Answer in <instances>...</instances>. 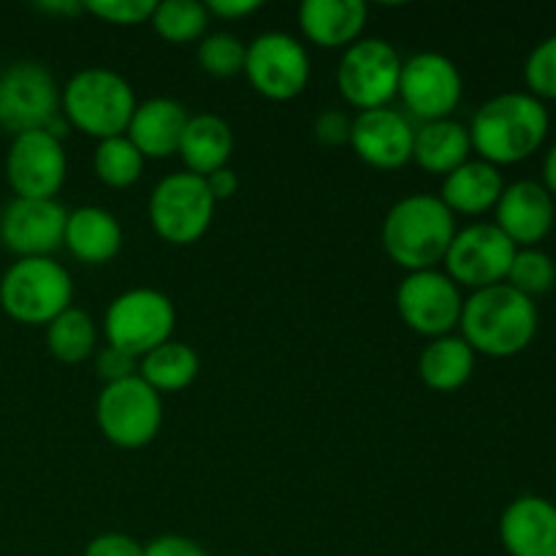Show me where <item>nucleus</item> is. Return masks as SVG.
Here are the masks:
<instances>
[{
	"mask_svg": "<svg viewBox=\"0 0 556 556\" xmlns=\"http://www.w3.org/2000/svg\"><path fill=\"white\" fill-rule=\"evenodd\" d=\"M552 117L541 98L508 90L478 106L470 123L472 150L492 166H510L535 155L546 141Z\"/></svg>",
	"mask_w": 556,
	"mask_h": 556,
	"instance_id": "obj_1",
	"label": "nucleus"
},
{
	"mask_svg": "<svg viewBox=\"0 0 556 556\" xmlns=\"http://www.w3.org/2000/svg\"><path fill=\"white\" fill-rule=\"evenodd\" d=\"M535 299L525 296L508 282L472 291L462 304V340L476 353L492 358H510L527 351L538 334Z\"/></svg>",
	"mask_w": 556,
	"mask_h": 556,
	"instance_id": "obj_2",
	"label": "nucleus"
},
{
	"mask_svg": "<svg viewBox=\"0 0 556 556\" xmlns=\"http://www.w3.org/2000/svg\"><path fill=\"white\" fill-rule=\"evenodd\" d=\"M456 233V220L440 195L413 193L396 201L383 220V250L405 271L438 269Z\"/></svg>",
	"mask_w": 556,
	"mask_h": 556,
	"instance_id": "obj_3",
	"label": "nucleus"
},
{
	"mask_svg": "<svg viewBox=\"0 0 556 556\" xmlns=\"http://www.w3.org/2000/svg\"><path fill=\"white\" fill-rule=\"evenodd\" d=\"M136 92L125 76L109 68H81L60 92V112L71 128L103 141L128 130Z\"/></svg>",
	"mask_w": 556,
	"mask_h": 556,
	"instance_id": "obj_4",
	"label": "nucleus"
},
{
	"mask_svg": "<svg viewBox=\"0 0 556 556\" xmlns=\"http://www.w3.org/2000/svg\"><path fill=\"white\" fill-rule=\"evenodd\" d=\"M74 302V280L52 255L16 258L0 280V307L27 326H47Z\"/></svg>",
	"mask_w": 556,
	"mask_h": 556,
	"instance_id": "obj_5",
	"label": "nucleus"
},
{
	"mask_svg": "<svg viewBox=\"0 0 556 556\" xmlns=\"http://www.w3.org/2000/svg\"><path fill=\"white\" fill-rule=\"evenodd\" d=\"M217 201L206 179L190 172H174L152 188L147 215L157 237L168 244H193L210 231Z\"/></svg>",
	"mask_w": 556,
	"mask_h": 556,
	"instance_id": "obj_6",
	"label": "nucleus"
},
{
	"mask_svg": "<svg viewBox=\"0 0 556 556\" xmlns=\"http://www.w3.org/2000/svg\"><path fill=\"white\" fill-rule=\"evenodd\" d=\"M177 309L172 299L155 288H130L112 299L103 315L106 345L141 358L172 340Z\"/></svg>",
	"mask_w": 556,
	"mask_h": 556,
	"instance_id": "obj_7",
	"label": "nucleus"
},
{
	"mask_svg": "<svg viewBox=\"0 0 556 556\" xmlns=\"http://www.w3.org/2000/svg\"><path fill=\"white\" fill-rule=\"evenodd\" d=\"M96 421L103 438L125 451L150 445L163 427V400L139 375L103 386L96 402Z\"/></svg>",
	"mask_w": 556,
	"mask_h": 556,
	"instance_id": "obj_8",
	"label": "nucleus"
},
{
	"mask_svg": "<svg viewBox=\"0 0 556 556\" xmlns=\"http://www.w3.org/2000/svg\"><path fill=\"white\" fill-rule=\"evenodd\" d=\"M400 52L383 38H358L342 52L337 65L340 96L362 112L389 106L400 92Z\"/></svg>",
	"mask_w": 556,
	"mask_h": 556,
	"instance_id": "obj_9",
	"label": "nucleus"
},
{
	"mask_svg": "<svg viewBox=\"0 0 556 556\" xmlns=\"http://www.w3.org/2000/svg\"><path fill=\"white\" fill-rule=\"evenodd\" d=\"M60 114L52 71L36 60H16L0 76V128L11 136L43 130Z\"/></svg>",
	"mask_w": 556,
	"mask_h": 556,
	"instance_id": "obj_10",
	"label": "nucleus"
},
{
	"mask_svg": "<svg viewBox=\"0 0 556 556\" xmlns=\"http://www.w3.org/2000/svg\"><path fill=\"white\" fill-rule=\"evenodd\" d=\"M242 74L269 101H291L309 81V54L291 33H261L248 43Z\"/></svg>",
	"mask_w": 556,
	"mask_h": 556,
	"instance_id": "obj_11",
	"label": "nucleus"
},
{
	"mask_svg": "<svg viewBox=\"0 0 556 556\" xmlns=\"http://www.w3.org/2000/svg\"><path fill=\"white\" fill-rule=\"evenodd\" d=\"M516 250L519 248L494 223H472L451 239L443 258L445 275L470 291L500 286L508 277Z\"/></svg>",
	"mask_w": 556,
	"mask_h": 556,
	"instance_id": "obj_12",
	"label": "nucleus"
},
{
	"mask_svg": "<svg viewBox=\"0 0 556 556\" xmlns=\"http://www.w3.org/2000/svg\"><path fill=\"white\" fill-rule=\"evenodd\" d=\"M459 286L440 269L407 271L405 280L396 288V313L405 320L407 329L416 334L438 340L454 334L462 318Z\"/></svg>",
	"mask_w": 556,
	"mask_h": 556,
	"instance_id": "obj_13",
	"label": "nucleus"
},
{
	"mask_svg": "<svg viewBox=\"0 0 556 556\" xmlns=\"http://www.w3.org/2000/svg\"><path fill=\"white\" fill-rule=\"evenodd\" d=\"M465 81L459 68L443 52H416L413 58L402 60L400 92L407 112L421 123H434L454 114L459 106Z\"/></svg>",
	"mask_w": 556,
	"mask_h": 556,
	"instance_id": "obj_14",
	"label": "nucleus"
},
{
	"mask_svg": "<svg viewBox=\"0 0 556 556\" xmlns=\"http://www.w3.org/2000/svg\"><path fill=\"white\" fill-rule=\"evenodd\" d=\"M68 157L63 141L47 130L14 136L5 155V179L16 199H54L65 185Z\"/></svg>",
	"mask_w": 556,
	"mask_h": 556,
	"instance_id": "obj_15",
	"label": "nucleus"
},
{
	"mask_svg": "<svg viewBox=\"0 0 556 556\" xmlns=\"http://www.w3.org/2000/svg\"><path fill=\"white\" fill-rule=\"evenodd\" d=\"M68 210L58 199H11L0 210V244L20 258H47L63 248Z\"/></svg>",
	"mask_w": 556,
	"mask_h": 556,
	"instance_id": "obj_16",
	"label": "nucleus"
},
{
	"mask_svg": "<svg viewBox=\"0 0 556 556\" xmlns=\"http://www.w3.org/2000/svg\"><path fill=\"white\" fill-rule=\"evenodd\" d=\"M413 136L416 128L402 112L389 106L369 109L353 117L351 147L367 166L394 172L413 161Z\"/></svg>",
	"mask_w": 556,
	"mask_h": 556,
	"instance_id": "obj_17",
	"label": "nucleus"
},
{
	"mask_svg": "<svg viewBox=\"0 0 556 556\" xmlns=\"http://www.w3.org/2000/svg\"><path fill=\"white\" fill-rule=\"evenodd\" d=\"M497 220L494 226L516 244V248H538L552 233L556 204L546 185L538 179H516L505 185L500 195Z\"/></svg>",
	"mask_w": 556,
	"mask_h": 556,
	"instance_id": "obj_18",
	"label": "nucleus"
},
{
	"mask_svg": "<svg viewBox=\"0 0 556 556\" xmlns=\"http://www.w3.org/2000/svg\"><path fill=\"white\" fill-rule=\"evenodd\" d=\"M500 541L510 556H556V505L541 494L510 500L500 516Z\"/></svg>",
	"mask_w": 556,
	"mask_h": 556,
	"instance_id": "obj_19",
	"label": "nucleus"
},
{
	"mask_svg": "<svg viewBox=\"0 0 556 556\" xmlns=\"http://www.w3.org/2000/svg\"><path fill=\"white\" fill-rule=\"evenodd\" d=\"M188 119V109L174 98H147V101L136 103L125 136L134 141L144 161H161V157L174 155L179 150V139H182Z\"/></svg>",
	"mask_w": 556,
	"mask_h": 556,
	"instance_id": "obj_20",
	"label": "nucleus"
},
{
	"mask_svg": "<svg viewBox=\"0 0 556 556\" xmlns=\"http://www.w3.org/2000/svg\"><path fill=\"white\" fill-rule=\"evenodd\" d=\"M369 9L362 0H304L299 27L320 49H348L362 38Z\"/></svg>",
	"mask_w": 556,
	"mask_h": 556,
	"instance_id": "obj_21",
	"label": "nucleus"
},
{
	"mask_svg": "<svg viewBox=\"0 0 556 556\" xmlns=\"http://www.w3.org/2000/svg\"><path fill=\"white\" fill-rule=\"evenodd\" d=\"M63 248L81 264H109L123 250V226L103 206H79L65 217Z\"/></svg>",
	"mask_w": 556,
	"mask_h": 556,
	"instance_id": "obj_22",
	"label": "nucleus"
},
{
	"mask_svg": "<svg viewBox=\"0 0 556 556\" xmlns=\"http://www.w3.org/2000/svg\"><path fill=\"white\" fill-rule=\"evenodd\" d=\"M503 190L505 182L500 168L481 157H470L459 168L445 174L440 201L448 206L451 215H483L497 206Z\"/></svg>",
	"mask_w": 556,
	"mask_h": 556,
	"instance_id": "obj_23",
	"label": "nucleus"
},
{
	"mask_svg": "<svg viewBox=\"0 0 556 556\" xmlns=\"http://www.w3.org/2000/svg\"><path fill=\"white\" fill-rule=\"evenodd\" d=\"M177 155L182 157L185 172L210 177L217 168H226L233 155V130L217 114H190L179 139Z\"/></svg>",
	"mask_w": 556,
	"mask_h": 556,
	"instance_id": "obj_24",
	"label": "nucleus"
},
{
	"mask_svg": "<svg viewBox=\"0 0 556 556\" xmlns=\"http://www.w3.org/2000/svg\"><path fill=\"white\" fill-rule=\"evenodd\" d=\"M470 130L459 119H434L421 123L413 136V161L429 174H451L462 163L470 161Z\"/></svg>",
	"mask_w": 556,
	"mask_h": 556,
	"instance_id": "obj_25",
	"label": "nucleus"
},
{
	"mask_svg": "<svg viewBox=\"0 0 556 556\" xmlns=\"http://www.w3.org/2000/svg\"><path fill=\"white\" fill-rule=\"evenodd\" d=\"M476 372V351L462 340V334H445L429 340L418 356V375L424 383L440 394H451L467 386Z\"/></svg>",
	"mask_w": 556,
	"mask_h": 556,
	"instance_id": "obj_26",
	"label": "nucleus"
},
{
	"mask_svg": "<svg viewBox=\"0 0 556 556\" xmlns=\"http://www.w3.org/2000/svg\"><path fill=\"white\" fill-rule=\"evenodd\" d=\"M199 356L190 345L168 340L139 358V378L157 394H177L199 378Z\"/></svg>",
	"mask_w": 556,
	"mask_h": 556,
	"instance_id": "obj_27",
	"label": "nucleus"
},
{
	"mask_svg": "<svg viewBox=\"0 0 556 556\" xmlns=\"http://www.w3.org/2000/svg\"><path fill=\"white\" fill-rule=\"evenodd\" d=\"M98 329L96 320L85 309L71 304L65 313H60L52 324H47V348L58 362L79 364L96 353Z\"/></svg>",
	"mask_w": 556,
	"mask_h": 556,
	"instance_id": "obj_28",
	"label": "nucleus"
},
{
	"mask_svg": "<svg viewBox=\"0 0 556 556\" xmlns=\"http://www.w3.org/2000/svg\"><path fill=\"white\" fill-rule=\"evenodd\" d=\"M144 155L134 147L128 136H112V139L98 141L92 152V172L109 188H130L144 174Z\"/></svg>",
	"mask_w": 556,
	"mask_h": 556,
	"instance_id": "obj_29",
	"label": "nucleus"
},
{
	"mask_svg": "<svg viewBox=\"0 0 556 556\" xmlns=\"http://www.w3.org/2000/svg\"><path fill=\"white\" fill-rule=\"evenodd\" d=\"M157 36L168 43L199 41L210 22V11L199 0H163L150 16Z\"/></svg>",
	"mask_w": 556,
	"mask_h": 556,
	"instance_id": "obj_30",
	"label": "nucleus"
},
{
	"mask_svg": "<svg viewBox=\"0 0 556 556\" xmlns=\"http://www.w3.org/2000/svg\"><path fill=\"white\" fill-rule=\"evenodd\" d=\"M505 282L530 299L541 296V293L552 291L556 282L554 258L541 248H519Z\"/></svg>",
	"mask_w": 556,
	"mask_h": 556,
	"instance_id": "obj_31",
	"label": "nucleus"
},
{
	"mask_svg": "<svg viewBox=\"0 0 556 556\" xmlns=\"http://www.w3.org/2000/svg\"><path fill=\"white\" fill-rule=\"evenodd\" d=\"M244 54H248V47L233 33H210L199 43V65L217 79L242 74Z\"/></svg>",
	"mask_w": 556,
	"mask_h": 556,
	"instance_id": "obj_32",
	"label": "nucleus"
},
{
	"mask_svg": "<svg viewBox=\"0 0 556 556\" xmlns=\"http://www.w3.org/2000/svg\"><path fill=\"white\" fill-rule=\"evenodd\" d=\"M525 81L530 96L556 101V33L532 47L525 60Z\"/></svg>",
	"mask_w": 556,
	"mask_h": 556,
	"instance_id": "obj_33",
	"label": "nucleus"
},
{
	"mask_svg": "<svg viewBox=\"0 0 556 556\" xmlns=\"http://www.w3.org/2000/svg\"><path fill=\"white\" fill-rule=\"evenodd\" d=\"M85 11L109 22V25L134 27L141 25V22H150L152 11H155V0H87Z\"/></svg>",
	"mask_w": 556,
	"mask_h": 556,
	"instance_id": "obj_34",
	"label": "nucleus"
},
{
	"mask_svg": "<svg viewBox=\"0 0 556 556\" xmlns=\"http://www.w3.org/2000/svg\"><path fill=\"white\" fill-rule=\"evenodd\" d=\"M96 372L106 386L119 383V380H128L134 375H139V358L119 351V348L106 345L96 353Z\"/></svg>",
	"mask_w": 556,
	"mask_h": 556,
	"instance_id": "obj_35",
	"label": "nucleus"
},
{
	"mask_svg": "<svg viewBox=\"0 0 556 556\" xmlns=\"http://www.w3.org/2000/svg\"><path fill=\"white\" fill-rule=\"evenodd\" d=\"M351 128L353 119L348 117L345 112H340V109H326V112H320L318 117H315V139H318L320 144H351Z\"/></svg>",
	"mask_w": 556,
	"mask_h": 556,
	"instance_id": "obj_36",
	"label": "nucleus"
},
{
	"mask_svg": "<svg viewBox=\"0 0 556 556\" xmlns=\"http://www.w3.org/2000/svg\"><path fill=\"white\" fill-rule=\"evenodd\" d=\"M85 556H144V546L123 532H103L87 543Z\"/></svg>",
	"mask_w": 556,
	"mask_h": 556,
	"instance_id": "obj_37",
	"label": "nucleus"
},
{
	"mask_svg": "<svg viewBox=\"0 0 556 556\" xmlns=\"http://www.w3.org/2000/svg\"><path fill=\"white\" fill-rule=\"evenodd\" d=\"M144 556H210L195 541L182 535H161L144 546Z\"/></svg>",
	"mask_w": 556,
	"mask_h": 556,
	"instance_id": "obj_38",
	"label": "nucleus"
},
{
	"mask_svg": "<svg viewBox=\"0 0 556 556\" xmlns=\"http://www.w3.org/2000/svg\"><path fill=\"white\" fill-rule=\"evenodd\" d=\"M206 11L212 16H220V20H244V16L255 14L261 9L258 0H210L204 3Z\"/></svg>",
	"mask_w": 556,
	"mask_h": 556,
	"instance_id": "obj_39",
	"label": "nucleus"
},
{
	"mask_svg": "<svg viewBox=\"0 0 556 556\" xmlns=\"http://www.w3.org/2000/svg\"><path fill=\"white\" fill-rule=\"evenodd\" d=\"M204 179H206V188H210L212 199H215V201L231 199V195L237 193V188H239L237 174H233L228 166L226 168H217V172H212L210 177H204Z\"/></svg>",
	"mask_w": 556,
	"mask_h": 556,
	"instance_id": "obj_40",
	"label": "nucleus"
},
{
	"mask_svg": "<svg viewBox=\"0 0 556 556\" xmlns=\"http://www.w3.org/2000/svg\"><path fill=\"white\" fill-rule=\"evenodd\" d=\"M36 9L43 11V14L76 16L85 11V3H79V0H41V3H36Z\"/></svg>",
	"mask_w": 556,
	"mask_h": 556,
	"instance_id": "obj_41",
	"label": "nucleus"
},
{
	"mask_svg": "<svg viewBox=\"0 0 556 556\" xmlns=\"http://www.w3.org/2000/svg\"><path fill=\"white\" fill-rule=\"evenodd\" d=\"M543 185L552 195H556V141L548 147L546 157H543Z\"/></svg>",
	"mask_w": 556,
	"mask_h": 556,
	"instance_id": "obj_42",
	"label": "nucleus"
},
{
	"mask_svg": "<svg viewBox=\"0 0 556 556\" xmlns=\"http://www.w3.org/2000/svg\"><path fill=\"white\" fill-rule=\"evenodd\" d=\"M0 76H3V63H0Z\"/></svg>",
	"mask_w": 556,
	"mask_h": 556,
	"instance_id": "obj_43",
	"label": "nucleus"
}]
</instances>
